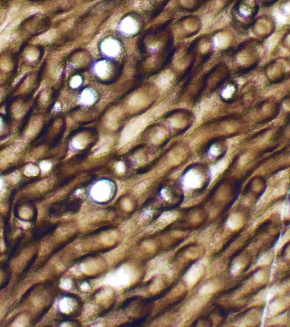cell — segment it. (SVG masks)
I'll return each mask as SVG.
<instances>
[{"label": "cell", "instance_id": "obj_1", "mask_svg": "<svg viewBox=\"0 0 290 327\" xmlns=\"http://www.w3.org/2000/svg\"><path fill=\"white\" fill-rule=\"evenodd\" d=\"M147 124L146 119L141 118L135 120L133 122L128 124L122 132L120 143L125 144L142 131Z\"/></svg>", "mask_w": 290, "mask_h": 327}, {"label": "cell", "instance_id": "obj_12", "mask_svg": "<svg viewBox=\"0 0 290 327\" xmlns=\"http://www.w3.org/2000/svg\"><path fill=\"white\" fill-rule=\"evenodd\" d=\"M187 181H186V183L188 185V186L190 187H196L195 186H196L198 183V177H196V175H194L193 174H190V176L187 177Z\"/></svg>", "mask_w": 290, "mask_h": 327}, {"label": "cell", "instance_id": "obj_7", "mask_svg": "<svg viewBox=\"0 0 290 327\" xmlns=\"http://www.w3.org/2000/svg\"><path fill=\"white\" fill-rule=\"evenodd\" d=\"M95 71L97 74L101 77H105L109 73V67L105 62H101L97 64L95 67Z\"/></svg>", "mask_w": 290, "mask_h": 327}, {"label": "cell", "instance_id": "obj_4", "mask_svg": "<svg viewBox=\"0 0 290 327\" xmlns=\"http://www.w3.org/2000/svg\"><path fill=\"white\" fill-rule=\"evenodd\" d=\"M121 30L126 34H130L135 32L137 30V26L131 18H126L121 24Z\"/></svg>", "mask_w": 290, "mask_h": 327}, {"label": "cell", "instance_id": "obj_6", "mask_svg": "<svg viewBox=\"0 0 290 327\" xmlns=\"http://www.w3.org/2000/svg\"><path fill=\"white\" fill-rule=\"evenodd\" d=\"M112 144V140L108 138H106L103 139L100 141V144L99 145V149L96 152L95 155L96 156H100L106 153V152L109 151L110 148Z\"/></svg>", "mask_w": 290, "mask_h": 327}, {"label": "cell", "instance_id": "obj_21", "mask_svg": "<svg viewBox=\"0 0 290 327\" xmlns=\"http://www.w3.org/2000/svg\"><path fill=\"white\" fill-rule=\"evenodd\" d=\"M1 186H2V182H1V181L0 180V188H1Z\"/></svg>", "mask_w": 290, "mask_h": 327}, {"label": "cell", "instance_id": "obj_19", "mask_svg": "<svg viewBox=\"0 0 290 327\" xmlns=\"http://www.w3.org/2000/svg\"><path fill=\"white\" fill-rule=\"evenodd\" d=\"M116 170L118 173H122L125 171V166L124 164L120 162H118V164L116 165Z\"/></svg>", "mask_w": 290, "mask_h": 327}, {"label": "cell", "instance_id": "obj_18", "mask_svg": "<svg viewBox=\"0 0 290 327\" xmlns=\"http://www.w3.org/2000/svg\"><path fill=\"white\" fill-rule=\"evenodd\" d=\"M145 189H146V185L144 183H141L135 187V191L136 193H141L144 191Z\"/></svg>", "mask_w": 290, "mask_h": 327}, {"label": "cell", "instance_id": "obj_20", "mask_svg": "<svg viewBox=\"0 0 290 327\" xmlns=\"http://www.w3.org/2000/svg\"><path fill=\"white\" fill-rule=\"evenodd\" d=\"M240 269V265H238V264L235 265L233 266V268H232V272L233 273H236L237 272H238V271H239Z\"/></svg>", "mask_w": 290, "mask_h": 327}, {"label": "cell", "instance_id": "obj_3", "mask_svg": "<svg viewBox=\"0 0 290 327\" xmlns=\"http://www.w3.org/2000/svg\"><path fill=\"white\" fill-rule=\"evenodd\" d=\"M102 48L104 53L110 56H115L120 51L119 45L113 40H107L104 41Z\"/></svg>", "mask_w": 290, "mask_h": 327}, {"label": "cell", "instance_id": "obj_9", "mask_svg": "<svg viewBox=\"0 0 290 327\" xmlns=\"http://www.w3.org/2000/svg\"><path fill=\"white\" fill-rule=\"evenodd\" d=\"M146 100L145 97L141 95H135L131 98L130 101V104L133 106L139 107L145 105Z\"/></svg>", "mask_w": 290, "mask_h": 327}, {"label": "cell", "instance_id": "obj_8", "mask_svg": "<svg viewBox=\"0 0 290 327\" xmlns=\"http://www.w3.org/2000/svg\"><path fill=\"white\" fill-rule=\"evenodd\" d=\"M81 102L85 105H90L95 101V96L93 92L89 90H86L83 92L81 97Z\"/></svg>", "mask_w": 290, "mask_h": 327}, {"label": "cell", "instance_id": "obj_5", "mask_svg": "<svg viewBox=\"0 0 290 327\" xmlns=\"http://www.w3.org/2000/svg\"><path fill=\"white\" fill-rule=\"evenodd\" d=\"M201 268L200 267L194 266L187 273L186 276L187 282L189 286L193 285L200 278L201 274Z\"/></svg>", "mask_w": 290, "mask_h": 327}, {"label": "cell", "instance_id": "obj_16", "mask_svg": "<svg viewBox=\"0 0 290 327\" xmlns=\"http://www.w3.org/2000/svg\"><path fill=\"white\" fill-rule=\"evenodd\" d=\"M81 82H82V80L81 79V77L79 76H76V77H74L72 80L71 85L72 87H77L80 85Z\"/></svg>", "mask_w": 290, "mask_h": 327}, {"label": "cell", "instance_id": "obj_2", "mask_svg": "<svg viewBox=\"0 0 290 327\" xmlns=\"http://www.w3.org/2000/svg\"><path fill=\"white\" fill-rule=\"evenodd\" d=\"M111 187L106 181H100L93 186L91 194L93 198L99 201L107 200L111 194Z\"/></svg>", "mask_w": 290, "mask_h": 327}, {"label": "cell", "instance_id": "obj_11", "mask_svg": "<svg viewBox=\"0 0 290 327\" xmlns=\"http://www.w3.org/2000/svg\"><path fill=\"white\" fill-rule=\"evenodd\" d=\"M108 123L110 126V127L117 128V123H118V114L116 112L112 113L108 119Z\"/></svg>", "mask_w": 290, "mask_h": 327}, {"label": "cell", "instance_id": "obj_10", "mask_svg": "<svg viewBox=\"0 0 290 327\" xmlns=\"http://www.w3.org/2000/svg\"><path fill=\"white\" fill-rule=\"evenodd\" d=\"M87 140L84 136H78L74 138L72 141L73 146L77 149H82L86 144Z\"/></svg>", "mask_w": 290, "mask_h": 327}, {"label": "cell", "instance_id": "obj_17", "mask_svg": "<svg viewBox=\"0 0 290 327\" xmlns=\"http://www.w3.org/2000/svg\"><path fill=\"white\" fill-rule=\"evenodd\" d=\"M51 164L50 162L47 161L42 162V164H40L41 168L44 171H47L51 169Z\"/></svg>", "mask_w": 290, "mask_h": 327}, {"label": "cell", "instance_id": "obj_13", "mask_svg": "<svg viewBox=\"0 0 290 327\" xmlns=\"http://www.w3.org/2000/svg\"><path fill=\"white\" fill-rule=\"evenodd\" d=\"M240 220L236 217H232L228 222V226L232 229H236L240 225Z\"/></svg>", "mask_w": 290, "mask_h": 327}, {"label": "cell", "instance_id": "obj_14", "mask_svg": "<svg viewBox=\"0 0 290 327\" xmlns=\"http://www.w3.org/2000/svg\"><path fill=\"white\" fill-rule=\"evenodd\" d=\"M25 172L28 176H35L38 173V169L34 166L30 165L27 167Z\"/></svg>", "mask_w": 290, "mask_h": 327}, {"label": "cell", "instance_id": "obj_15", "mask_svg": "<svg viewBox=\"0 0 290 327\" xmlns=\"http://www.w3.org/2000/svg\"><path fill=\"white\" fill-rule=\"evenodd\" d=\"M214 290V288L213 287V286L209 285H205L200 290V293L201 294H209V293H212Z\"/></svg>", "mask_w": 290, "mask_h": 327}]
</instances>
